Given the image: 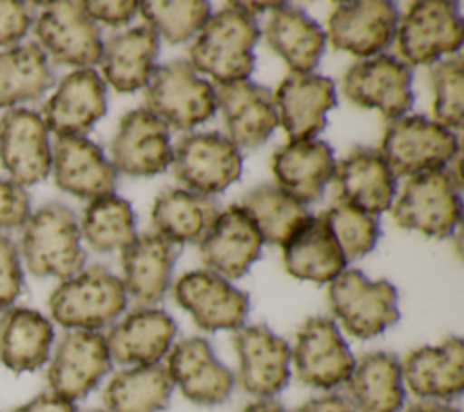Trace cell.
Masks as SVG:
<instances>
[{"mask_svg":"<svg viewBox=\"0 0 464 412\" xmlns=\"http://www.w3.org/2000/svg\"><path fill=\"white\" fill-rule=\"evenodd\" d=\"M112 167L127 176H154L172 162L169 127L147 109L123 114L111 142Z\"/></svg>","mask_w":464,"mask_h":412,"instance_id":"cell-18","label":"cell"},{"mask_svg":"<svg viewBox=\"0 0 464 412\" xmlns=\"http://www.w3.org/2000/svg\"><path fill=\"white\" fill-rule=\"evenodd\" d=\"M281 247L285 269L297 280L330 283L346 269V258L323 214L310 216Z\"/></svg>","mask_w":464,"mask_h":412,"instance_id":"cell-30","label":"cell"},{"mask_svg":"<svg viewBox=\"0 0 464 412\" xmlns=\"http://www.w3.org/2000/svg\"><path fill=\"white\" fill-rule=\"evenodd\" d=\"M51 156L54 181L62 191L83 200L112 194L116 169L94 142L85 136H63L56 140Z\"/></svg>","mask_w":464,"mask_h":412,"instance_id":"cell-27","label":"cell"},{"mask_svg":"<svg viewBox=\"0 0 464 412\" xmlns=\"http://www.w3.org/2000/svg\"><path fill=\"white\" fill-rule=\"evenodd\" d=\"M402 412H459V410L450 407V405L439 403V401H420V403H415V405L408 407Z\"/></svg>","mask_w":464,"mask_h":412,"instance_id":"cell-49","label":"cell"},{"mask_svg":"<svg viewBox=\"0 0 464 412\" xmlns=\"http://www.w3.org/2000/svg\"><path fill=\"white\" fill-rule=\"evenodd\" d=\"M219 214L218 203L183 189H163L152 205V225L158 234L176 245L199 243Z\"/></svg>","mask_w":464,"mask_h":412,"instance_id":"cell-35","label":"cell"},{"mask_svg":"<svg viewBox=\"0 0 464 412\" xmlns=\"http://www.w3.org/2000/svg\"><path fill=\"white\" fill-rule=\"evenodd\" d=\"M460 187L462 183L450 169L413 174L402 185L392 207V218L401 229L450 238L460 223Z\"/></svg>","mask_w":464,"mask_h":412,"instance_id":"cell-4","label":"cell"},{"mask_svg":"<svg viewBox=\"0 0 464 412\" xmlns=\"http://www.w3.org/2000/svg\"><path fill=\"white\" fill-rule=\"evenodd\" d=\"M147 111L167 127L188 131L216 113V89L198 76L190 62L176 60L154 67L145 87Z\"/></svg>","mask_w":464,"mask_h":412,"instance_id":"cell-5","label":"cell"},{"mask_svg":"<svg viewBox=\"0 0 464 412\" xmlns=\"http://www.w3.org/2000/svg\"><path fill=\"white\" fill-rule=\"evenodd\" d=\"M160 51V38L149 25H140L103 44L102 71L118 93H134L147 85Z\"/></svg>","mask_w":464,"mask_h":412,"instance_id":"cell-33","label":"cell"},{"mask_svg":"<svg viewBox=\"0 0 464 412\" xmlns=\"http://www.w3.org/2000/svg\"><path fill=\"white\" fill-rule=\"evenodd\" d=\"M292 361L299 379L315 388L330 390L348 381L355 359L334 319L308 318L295 334Z\"/></svg>","mask_w":464,"mask_h":412,"instance_id":"cell-12","label":"cell"},{"mask_svg":"<svg viewBox=\"0 0 464 412\" xmlns=\"http://www.w3.org/2000/svg\"><path fill=\"white\" fill-rule=\"evenodd\" d=\"M167 372L181 394L192 403L212 407L228 399L234 390V374L214 356L203 338L178 341L167 356Z\"/></svg>","mask_w":464,"mask_h":412,"instance_id":"cell-19","label":"cell"},{"mask_svg":"<svg viewBox=\"0 0 464 412\" xmlns=\"http://www.w3.org/2000/svg\"><path fill=\"white\" fill-rule=\"evenodd\" d=\"M172 172L192 192L208 196L239 180L243 156L221 132H196L178 140L172 149Z\"/></svg>","mask_w":464,"mask_h":412,"instance_id":"cell-9","label":"cell"},{"mask_svg":"<svg viewBox=\"0 0 464 412\" xmlns=\"http://www.w3.org/2000/svg\"><path fill=\"white\" fill-rule=\"evenodd\" d=\"M80 238L76 214L67 205L58 201L42 205L29 214L20 240L27 270L40 278L69 280L76 276L85 263Z\"/></svg>","mask_w":464,"mask_h":412,"instance_id":"cell-2","label":"cell"},{"mask_svg":"<svg viewBox=\"0 0 464 412\" xmlns=\"http://www.w3.org/2000/svg\"><path fill=\"white\" fill-rule=\"evenodd\" d=\"M464 60L457 53L430 69V80L433 87V114L435 122L450 131L462 129V94H464V78H462Z\"/></svg>","mask_w":464,"mask_h":412,"instance_id":"cell-42","label":"cell"},{"mask_svg":"<svg viewBox=\"0 0 464 412\" xmlns=\"http://www.w3.org/2000/svg\"><path fill=\"white\" fill-rule=\"evenodd\" d=\"M413 69L393 54L357 62L343 76L344 96L359 107L377 109L382 118H402L413 105Z\"/></svg>","mask_w":464,"mask_h":412,"instance_id":"cell-10","label":"cell"},{"mask_svg":"<svg viewBox=\"0 0 464 412\" xmlns=\"http://www.w3.org/2000/svg\"><path fill=\"white\" fill-rule=\"evenodd\" d=\"M29 214V196L24 187L0 178V229L20 227L27 221Z\"/></svg>","mask_w":464,"mask_h":412,"instance_id":"cell-44","label":"cell"},{"mask_svg":"<svg viewBox=\"0 0 464 412\" xmlns=\"http://www.w3.org/2000/svg\"><path fill=\"white\" fill-rule=\"evenodd\" d=\"M138 11L156 34L163 36L169 44H181L205 25L210 16V4L203 0L141 2Z\"/></svg>","mask_w":464,"mask_h":412,"instance_id":"cell-40","label":"cell"},{"mask_svg":"<svg viewBox=\"0 0 464 412\" xmlns=\"http://www.w3.org/2000/svg\"><path fill=\"white\" fill-rule=\"evenodd\" d=\"M174 319L160 309L141 307L129 312L105 336L111 359L123 365H156L172 345Z\"/></svg>","mask_w":464,"mask_h":412,"instance_id":"cell-28","label":"cell"},{"mask_svg":"<svg viewBox=\"0 0 464 412\" xmlns=\"http://www.w3.org/2000/svg\"><path fill=\"white\" fill-rule=\"evenodd\" d=\"M292 412H355V408L350 399L341 394H324L304 401Z\"/></svg>","mask_w":464,"mask_h":412,"instance_id":"cell-48","label":"cell"},{"mask_svg":"<svg viewBox=\"0 0 464 412\" xmlns=\"http://www.w3.org/2000/svg\"><path fill=\"white\" fill-rule=\"evenodd\" d=\"M0 162L16 185H34L47 178L53 156L42 116L13 107L0 118Z\"/></svg>","mask_w":464,"mask_h":412,"instance_id":"cell-15","label":"cell"},{"mask_svg":"<svg viewBox=\"0 0 464 412\" xmlns=\"http://www.w3.org/2000/svg\"><path fill=\"white\" fill-rule=\"evenodd\" d=\"M462 149L460 138L424 116H402L384 129L381 149L395 178L444 169Z\"/></svg>","mask_w":464,"mask_h":412,"instance_id":"cell-6","label":"cell"},{"mask_svg":"<svg viewBox=\"0 0 464 412\" xmlns=\"http://www.w3.org/2000/svg\"><path fill=\"white\" fill-rule=\"evenodd\" d=\"M216 105H219L228 140L236 147H257L279 125L274 93L250 80L218 85Z\"/></svg>","mask_w":464,"mask_h":412,"instance_id":"cell-24","label":"cell"},{"mask_svg":"<svg viewBox=\"0 0 464 412\" xmlns=\"http://www.w3.org/2000/svg\"><path fill=\"white\" fill-rule=\"evenodd\" d=\"M274 103L290 142L312 140L326 125V113L337 105L334 80L319 74H288L281 80Z\"/></svg>","mask_w":464,"mask_h":412,"instance_id":"cell-22","label":"cell"},{"mask_svg":"<svg viewBox=\"0 0 464 412\" xmlns=\"http://www.w3.org/2000/svg\"><path fill=\"white\" fill-rule=\"evenodd\" d=\"M181 245H176L158 232L136 234V238L121 249L123 287L130 298L143 305L158 303L170 287L172 267Z\"/></svg>","mask_w":464,"mask_h":412,"instance_id":"cell-26","label":"cell"},{"mask_svg":"<svg viewBox=\"0 0 464 412\" xmlns=\"http://www.w3.org/2000/svg\"><path fill=\"white\" fill-rule=\"evenodd\" d=\"M111 370L105 336L98 330L67 332L47 370L51 392L74 401L85 397Z\"/></svg>","mask_w":464,"mask_h":412,"instance_id":"cell-16","label":"cell"},{"mask_svg":"<svg viewBox=\"0 0 464 412\" xmlns=\"http://www.w3.org/2000/svg\"><path fill=\"white\" fill-rule=\"evenodd\" d=\"M34 36L54 64L89 69L102 60L100 27L83 11L82 2L47 4L34 24Z\"/></svg>","mask_w":464,"mask_h":412,"instance_id":"cell-11","label":"cell"},{"mask_svg":"<svg viewBox=\"0 0 464 412\" xmlns=\"http://www.w3.org/2000/svg\"><path fill=\"white\" fill-rule=\"evenodd\" d=\"M256 223L263 241L283 245L312 214L306 205L277 185H259L239 203Z\"/></svg>","mask_w":464,"mask_h":412,"instance_id":"cell-38","label":"cell"},{"mask_svg":"<svg viewBox=\"0 0 464 412\" xmlns=\"http://www.w3.org/2000/svg\"><path fill=\"white\" fill-rule=\"evenodd\" d=\"M127 307V292L118 276L92 265L63 280L49 298L56 323L74 330H98L111 325Z\"/></svg>","mask_w":464,"mask_h":412,"instance_id":"cell-3","label":"cell"},{"mask_svg":"<svg viewBox=\"0 0 464 412\" xmlns=\"http://www.w3.org/2000/svg\"><path fill=\"white\" fill-rule=\"evenodd\" d=\"M82 5L91 20L103 22L111 27H120L129 24L138 11V2L134 0H123V2L89 0V2H82Z\"/></svg>","mask_w":464,"mask_h":412,"instance_id":"cell-46","label":"cell"},{"mask_svg":"<svg viewBox=\"0 0 464 412\" xmlns=\"http://www.w3.org/2000/svg\"><path fill=\"white\" fill-rule=\"evenodd\" d=\"M234 348L239 359L237 381L245 392L270 399L288 385L292 348L266 325L239 327Z\"/></svg>","mask_w":464,"mask_h":412,"instance_id":"cell-14","label":"cell"},{"mask_svg":"<svg viewBox=\"0 0 464 412\" xmlns=\"http://www.w3.org/2000/svg\"><path fill=\"white\" fill-rule=\"evenodd\" d=\"M107 111L105 82L94 69L69 73L44 105L45 129L58 138L82 136Z\"/></svg>","mask_w":464,"mask_h":412,"instance_id":"cell-21","label":"cell"},{"mask_svg":"<svg viewBox=\"0 0 464 412\" xmlns=\"http://www.w3.org/2000/svg\"><path fill=\"white\" fill-rule=\"evenodd\" d=\"M54 85L47 54L29 42L0 53V107L36 100Z\"/></svg>","mask_w":464,"mask_h":412,"instance_id":"cell-37","label":"cell"},{"mask_svg":"<svg viewBox=\"0 0 464 412\" xmlns=\"http://www.w3.org/2000/svg\"><path fill=\"white\" fill-rule=\"evenodd\" d=\"M397 289L386 281H370L361 270H343L328 287V305L344 330L359 339L384 332L399 319Z\"/></svg>","mask_w":464,"mask_h":412,"instance_id":"cell-7","label":"cell"},{"mask_svg":"<svg viewBox=\"0 0 464 412\" xmlns=\"http://www.w3.org/2000/svg\"><path fill=\"white\" fill-rule=\"evenodd\" d=\"M174 383L161 365H136L116 372L103 388L105 412H161Z\"/></svg>","mask_w":464,"mask_h":412,"instance_id":"cell-36","label":"cell"},{"mask_svg":"<svg viewBox=\"0 0 464 412\" xmlns=\"http://www.w3.org/2000/svg\"><path fill=\"white\" fill-rule=\"evenodd\" d=\"M176 303L185 309L194 323L208 332L237 330L248 314V294L230 285L212 270H190L172 287Z\"/></svg>","mask_w":464,"mask_h":412,"instance_id":"cell-13","label":"cell"},{"mask_svg":"<svg viewBox=\"0 0 464 412\" xmlns=\"http://www.w3.org/2000/svg\"><path fill=\"white\" fill-rule=\"evenodd\" d=\"M13 412H76V407L72 401L54 392H42Z\"/></svg>","mask_w":464,"mask_h":412,"instance_id":"cell-47","label":"cell"},{"mask_svg":"<svg viewBox=\"0 0 464 412\" xmlns=\"http://www.w3.org/2000/svg\"><path fill=\"white\" fill-rule=\"evenodd\" d=\"M87 412H105V410H87Z\"/></svg>","mask_w":464,"mask_h":412,"instance_id":"cell-51","label":"cell"},{"mask_svg":"<svg viewBox=\"0 0 464 412\" xmlns=\"http://www.w3.org/2000/svg\"><path fill=\"white\" fill-rule=\"evenodd\" d=\"M323 216L346 261L362 258L364 254L373 250L381 234L377 216L366 214L355 207L339 201L326 209Z\"/></svg>","mask_w":464,"mask_h":412,"instance_id":"cell-41","label":"cell"},{"mask_svg":"<svg viewBox=\"0 0 464 412\" xmlns=\"http://www.w3.org/2000/svg\"><path fill=\"white\" fill-rule=\"evenodd\" d=\"M337 201L377 216L392 207L395 196V176L379 149L353 147L343 160L335 162L334 172Z\"/></svg>","mask_w":464,"mask_h":412,"instance_id":"cell-23","label":"cell"},{"mask_svg":"<svg viewBox=\"0 0 464 412\" xmlns=\"http://www.w3.org/2000/svg\"><path fill=\"white\" fill-rule=\"evenodd\" d=\"M399 11L386 0L337 4L328 18V38L337 51L372 56L395 38Z\"/></svg>","mask_w":464,"mask_h":412,"instance_id":"cell-17","label":"cell"},{"mask_svg":"<svg viewBox=\"0 0 464 412\" xmlns=\"http://www.w3.org/2000/svg\"><path fill=\"white\" fill-rule=\"evenodd\" d=\"M265 40L292 74H310L323 56L326 34L301 7L283 2L266 22Z\"/></svg>","mask_w":464,"mask_h":412,"instance_id":"cell-31","label":"cell"},{"mask_svg":"<svg viewBox=\"0 0 464 412\" xmlns=\"http://www.w3.org/2000/svg\"><path fill=\"white\" fill-rule=\"evenodd\" d=\"M261 31L256 16L230 2L210 15L188 49L190 65L198 73L212 76L219 85L241 82L254 71L252 53Z\"/></svg>","mask_w":464,"mask_h":412,"instance_id":"cell-1","label":"cell"},{"mask_svg":"<svg viewBox=\"0 0 464 412\" xmlns=\"http://www.w3.org/2000/svg\"><path fill=\"white\" fill-rule=\"evenodd\" d=\"M402 383L420 399L450 401L464 388V343L448 338L411 350L401 363Z\"/></svg>","mask_w":464,"mask_h":412,"instance_id":"cell-25","label":"cell"},{"mask_svg":"<svg viewBox=\"0 0 464 412\" xmlns=\"http://www.w3.org/2000/svg\"><path fill=\"white\" fill-rule=\"evenodd\" d=\"M136 218L127 200L112 194L91 200L83 209L80 234L98 252L127 247L136 238Z\"/></svg>","mask_w":464,"mask_h":412,"instance_id":"cell-39","label":"cell"},{"mask_svg":"<svg viewBox=\"0 0 464 412\" xmlns=\"http://www.w3.org/2000/svg\"><path fill=\"white\" fill-rule=\"evenodd\" d=\"M241 412H286L285 407L274 399H257L246 405Z\"/></svg>","mask_w":464,"mask_h":412,"instance_id":"cell-50","label":"cell"},{"mask_svg":"<svg viewBox=\"0 0 464 412\" xmlns=\"http://www.w3.org/2000/svg\"><path fill=\"white\" fill-rule=\"evenodd\" d=\"M263 238L239 205H230L216 216L199 241L203 263L225 280L241 278L261 256Z\"/></svg>","mask_w":464,"mask_h":412,"instance_id":"cell-20","label":"cell"},{"mask_svg":"<svg viewBox=\"0 0 464 412\" xmlns=\"http://www.w3.org/2000/svg\"><path fill=\"white\" fill-rule=\"evenodd\" d=\"M54 330L40 312L25 307L0 314V363L13 372L40 368L51 350Z\"/></svg>","mask_w":464,"mask_h":412,"instance_id":"cell-34","label":"cell"},{"mask_svg":"<svg viewBox=\"0 0 464 412\" xmlns=\"http://www.w3.org/2000/svg\"><path fill=\"white\" fill-rule=\"evenodd\" d=\"M31 24L33 15L25 2H0V47L16 44L20 38H24Z\"/></svg>","mask_w":464,"mask_h":412,"instance_id":"cell-45","label":"cell"},{"mask_svg":"<svg viewBox=\"0 0 464 412\" xmlns=\"http://www.w3.org/2000/svg\"><path fill=\"white\" fill-rule=\"evenodd\" d=\"M346 385L355 412H399L404 405L402 370L395 354H364L353 365Z\"/></svg>","mask_w":464,"mask_h":412,"instance_id":"cell-32","label":"cell"},{"mask_svg":"<svg viewBox=\"0 0 464 412\" xmlns=\"http://www.w3.org/2000/svg\"><path fill=\"white\" fill-rule=\"evenodd\" d=\"M24 285L18 249L11 238L0 236V310L18 298Z\"/></svg>","mask_w":464,"mask_h":412,"instance_id":"cell-43","label":"cell"},{"mask_svg":"<svg viewBox=\"0 0 464 412\" xmlns=\"http://www.w3.org/2000/svg\"><path fill=\"white\" fill-rule=\"evenodd\" d=\"M272 172L277 187L304 205L312 203L323 196L324 187L334 180V151L321 140L288 142L274 151Z\"/></svg>","mask_w":464,"mask_h":412,"instance_id":"cell-29","label":"cell"},{"mask_svg":"<svg viewBox=\"0 0 464 412\" xmlns=\"http://www.w3.org/2000/svg\"><path fill=\"white\" fill-rule=\"evenodd\" d=\"M462 16L459 4L422 0L410 5L397 22V53L408 65H430L462 45Z\"/></svg>","mask_w":464,"mask_h":412,"instance_id":"cell-8","label":"cell"}]
</instances>
